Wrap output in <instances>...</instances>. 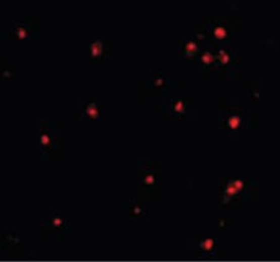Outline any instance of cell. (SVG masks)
Wrapping results in <instances>:
<instances>
[{
    "mask_svg": "<svg viewBox=\"0 0 280 262\" xmlns=\"http://www.w3.org/2000/svg\"><path fill=\"white\" fill-rule=\"evenodd\" d=\"M247 117L241 107L236 105L223 106L219 112L220 128L230 136H236L247 127Z\"/></svg>",
    "mask_w": 280,
    "mask_h": 262,
    "instance_id": "cell-1",
    "label": "cell"
},
{
    "mask_svg": "<svg viewBox=\"0 0 280 262\" xmlns=\"http://www.w3.org/2000/svg\"><path fill=\"white\" fill-rule=\"evenodd\" d=\"M60 133L54 121H42L40 133V151L45 157H53L59 151Z\"/></svg>",
    "mask_w": 280,
    "mask_h": 262,
    "instance_id": "cell-2",
    "label": "cell"
},
{
    "mask_svg": "<svg viewBox=\"0 0 280 262\" xmlns=\"http://www.w3.org/2000/svg\"><path fill=\"white\" fill-rule=\"evenodd\" d=\"M191 105L188 101L169 100L163 103L161 108V114L171 118H185L191 116Z\"/></svg>",
    "mask_w": 280,
    "mask_h": 262,
    "instance_id": "cell-3",
    "label": "cell"
},
{
    "mask_svg": "<svg viewBox=\"0 0 280 262\" xmlns=\"http://www.w3.org/2000/svg\"><path fill=\"white\" fill-rule=\"evenodd\" d=\"M42 226H44L48 231L53 232V235H55V236L61 237L64 232H67L70 224L69 220H66V219L61 215L60 211L53 210L50 211L48 218L42 221Z\"/></svg>",
    "mask_w": 280,
    "mask_h": 262,
    "instance_id": "cell-4",
    "label": "cell"
},
{
    "mask_svg": "<svg viewBox=\"0 0 280 262\" xmlns=\"http://www.w3.org/2000/svg\"><path fill=\"white\" fill-rule=\"evenodd\" d=\"M228 31H229V29H228V26L225 24L212 21V23L207 24L204 33H202L201 37L204 39L206 36H209L213 41H217V40L225 39L228 36Z\"/></svg>",
    "mask_w": 280,
    "mask_h": 262,
    "instance_id": "cell-5",
    "label": "cell"
},
{
    "mask_svg": "<svg viewBox=\"0 0 280 262\" xmlns=\"http://www.w3.org/2000/svg\"><path fill=\"white\" fill-rule=\"evenodd\" d=\"M199 246V251H201V256L204 258H209L213 257V256L217 253L218 250V242L215 239H202L199 240L198 242Z\"/></svg>",
    "mask_w": 280,
    "mask_h": 262,
    "instance_id": "cell-6",
    "label": "cell"
},
{
    "mask_svg": "<svg viewBox=\"0 0 280 262\" xmlns=\"http://www.w3.org/2000/svg\"><path fill=\"white\" fill-rule=\"evenodd\" d=\"M80 113L86 119H96L100 113V106L94 101H82L80 105Z\"/></svg>",
    "mask_w": 280,
    "mask_h": 262,
    "instance_id": "cell-7",
    "label": "cell"
},
{
    "mask_svg": "<svg viewBox=\"0 0 280 262\" xmlns=\"http://www.w3.org/2000/svg\"><path fill=\"white\" fill-rule=\"evenodd\" d=\"M150 81L155 90H166L171 86V79L162 71H153L150 76Z\"/></svg>",
    "mask_w": 280,
    "mask_h": 262,
    "instance_id": "cell-8",
    "label": "cell"
},
{
    "mask_svg": "<svg viewBox=\"0 0 280 262\" xmlns=\"http://www.w3.org/2000/svg\"><path fill=\"white\" fill-rule=\"evenodd\" d=\"M142 172H144V174H142V178H141L142 186L147 189H152L153 186L157 184V174H156L157 170H153L152 168L146 167L142 169Z\"/></svg>",
    "mask_w": 280,
    "mask_h": 262,
    "instance_id": "cell-9",
    "label": "cell"
},
{
    "mask_svg": "<svg viewBox=\"0 0 280 262\" xmlns=\"http://www.w3.org/2000/svg\"><path fill=\"white\" fill-rule=\"evenodd\" d=\"M29 34V26L24 23H14L13 28L10 29V36L13 39L23 40L28 36Z\"/></svg>",
    "mask_w": 280,
    "mask_h": 262,
    "instance_id": "cell-10",
    "label": "cell"
},
{
    "mask_svg": "<svg viewBox=\"0 0 280 262\" xmlns=\"http://www.w3.org/2000/svg\"><path fill=\"white\" fill-rule=\"evenodd\" d=\"M90 51L92 57H104L107 53V44L101 41V40L94 41L92 45L90 46Z\"/></svg>",
    "mask_w": 280,
    "mask_h": 262,
    "instance_id": "cell-11",
    "label": "cell"
},
{
    "mask_svg": "<svg viewBox=\"0 0 280 262\" xmlns=\"http://www.w3.org/2000/svg\"><path fill=\"white\" fill-rule=\"evenodd\" d=\"M199 46L196 41L193 40H187V41H183L182 46H181V51H182V56H195L198 53Z\"/></svg>",
    "mask_w": 280,
    "mask_h": 262,
    "instance_id": "cell-12",
    "label": "cell"
},
{
    "mask_svg": "<svg viewBox=\"0 0 280 262\" xmlns=\"http://www.w3.org/2000/svg\"><path fill=\"white\" fill-rule=\"evenodd\" d=\"M130 210H131V215L133 216V218H145V216L147 215V211L145 209H142V208H139L138 203H137L136 200L132 202Z\"/></svg>",
    "mask_w": 280,
    "mask_h": 262,
    "instance_id": "cell-13",
    "label": "cell"
}]
</instances>
